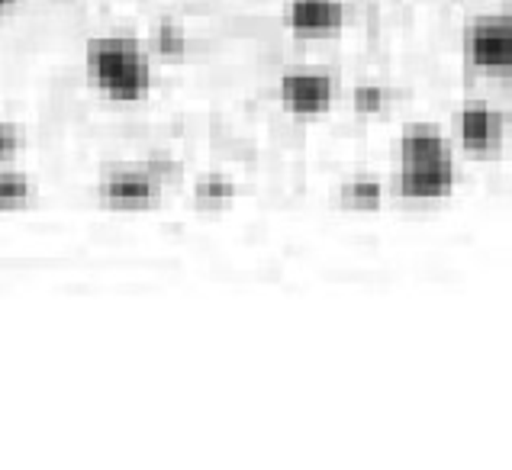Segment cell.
<instances>
[{
  "instance_id": "cell-12",
  "label": "cell",
  "mask_w": 512,
  "mask_h": 470,
  "mask_svg": "<svg viewBox=\"0 0 512 470\" xmlns=\"http://www.w3.org/2000/svg\"><path fill=\"white\" fill-rule=\"evenodd\" d=\"M351 100H355V110H361V113H380L387 107V91L377 84H361V87H355Z\"/></svg>"
},
{
  "instance_id": "cell-4",
  "label": "cell",
  "mask_w": 512,
  "mask_h": 470,
  "mask_svg": "<svg viewBox=\"0 0 512 470\" xmlns=\"http://www.w3.org/2000/svg\"><path fill=\"white\" fill-rule=\"evenodd\" d=\"M162 197V178L155 171H110L100 181V200L116 210H139Z\"/></svg>"
},
{
  "instance_id": "cell-9",
  "label": "cell",
  "mask_w": 512,
  "mask_h": 470,
  "mask_svg": "<svg viewBox=\"0 0 512 470\" xmlns=\"http://www.w3.org/2000/svg\"><path fill=\"white\" fill-rule=\"evenodd\" d=\"M232 197H236V187H232V181L219 178V174H210L194 187V200L203 203V207H223Z\"/></svg>"
},
{
  "instance_id": "cell-16",
  "label": "cell",
  "mask_w": 512,
  "mask_h": 470,
  "mask_svg": "<svg viewBox=\"0 0 512 470\" xmlns=\"http://www.w3.org/2000/svg\"><path fill=\"white\" fill-rule=\"evenodd\" d=\"M509 17H512V0H509Z\"/></svg>"
},
{
  "instance_id": "cell-1",
  "label": "cell",
  "mask_w": 512,
  "mask_h": 470,
  "mask_svg": "<svg viewBox=\"0 0 512 470\" xmlns=\"http://www.w3.org/2000/svg\"><path fill=\"white\" fill-rule=\"evenodd\" d=\"M400 194L409 200H442L455 187V158L442 129L413 123L400 139Z\"/></svg>"
},
{
  "instance_id": "cell-6",
  "label": "cell",
  "mask_w": 512,
  "mask_h": 470,
  "mask_svg": "<svg viewBox=\"0 0 512 470\" xmlns=\"http://www.w3.org/2000/svg\"><path fill=\"white\" fill-rule=\"evenodd\" d=\"M455 126H458V139L467 152L487 155L503 142V116L496 113L490 104H484V100H471V104H464L458 110Z\"/></svg>"
},
{
  "instance_id": "cell-11",
  "label": "cell",
  "mask_w": 512,
  "mask_h": 470,
  "mask_svg": "<svg viewBox=\"0 0 512 470\" xmlns=\"http://www.w3.org/2000/svg\"><path fill=\"white\" fill-rule=\"evenodd\" d=\"M29 197H33V184H29L26 174H17V171L0 174V203H4V207H23Z\"/></svg>"
},
{
  "instance_id": "cell-2",
  "label": "cell",
  "mask_w": 512,
  "mask_h": 470,
  "mask_svg": "<svg viewBox=\"0 0 512 470\" xmlns=\"http://www.w3.org/2000/svg\"><path fill=\"white\" fill-rule=\"evenodd\" d=\"M87 78L113 100H139L152 84L149 58L129 36H100L87 42Z\"/></svg>"
},
{
  "instance_id": "cell-5",
  "label": "cell",
  "mask_w": 512,
  "mask_h": 470,
  "mask_svg": "<svg viewBox=\"0 0 512 470\" xmlns=\"http://www.w3.org/2000/svg\"><path fill=\"white\" fill-rule=\"evenodd\" d=\"M335 97V78L323 75V71H287L281 78V100L290 113L313 116L323 113Z\"/></svg>"
},
{
  "instance_id": "cell-3",
  "label": "cell",
  "mask_w": 512,
  "mask_h": 470,
  "mask_svg": "<svg viewBox=\"0 0 512 470\" xmlns=\"http://www.w3.org/2000/svg\"><path fill=\"white\" fill-rule=\"evenodd\" d=\"M464 55L480 71H512V17H480L464 33Z\"/></svg>"
},
{
  "instance_id": "cell-10",
  "label": "cell",
  "mask_w": 512,
  "mask_h": 470,
  "mask_svg": "<svg viewBox=\"0 0 512 470\" xmlns=\"http://www.w3.org/2000/svg\"><path fill=\"white\" fill-rule=\"evenodd\" d=\"M152 42H155V49L162 52V55H184L187 49V33H184V26L181 23H174V20H162L155 26V33H152Z\"/></svg>"
},
{
  "instance_id": "cell-15",
  "label": "cell",
  "mask_w": 512,
  "mask_h": 470,
  "mask_svg": "<svg viewBox=\"0 0 512 470\" xmlns=\"http://www.w3.org/2000/svg\"><path fill=\"white\" fill-rule=\"evenodd\" d=\"M509 126H512V104H509Z\"/></svg>"
},
{
  "instance_id": "cell-14",
  "label": "cell",
  "mask_w": 512,
  "mask_h": 470,
  "mask_svg": "<svg viewBox=\"0 0 512 470\" xmlns=\"http://www.w3.org/2000/svg\"><path fill=\"white\" fill-rule=\"evenodd\" d=\"M13 145H17V126H13V123H4V126H0V152L10 155V152H13Z\"/></svg>"
},
{
  "instance_id": "cell-7",
  "label": "cell",
  "mask_w": 512,
  "mask_h": 470,
  "mask_svg": "<svg viewBox=\"0 0 512 470\" xmlns=\"http://www.w3.org/2000/svg\"><path fill=\"white\" fill-rule=\"evenodd\" d=\"M284 23L297 36H335L345 26L342 0H287Z\"/></svg>"
},
{
  "instance_id": "cell-8",
  "label": "cell",
  "mask_w": 512,
  "mask_h": 470,
  "mask_svg": "<svg viewBox=\"0 0 512 470\" xmlns=\"http://www.w3.org/2000/svg\"><path fill=\"white\" fill-rule=\"evenodd\" d=\"M380 197H384V187H380V181H374V178H351L339 187V200L345 207L371 210L380 203Z\"/></svg>"
},
{
  "instance_id": "cell-13",
  "label": "cell",
  "mask_w": 512,
  "mask_h": 470,
  "mask_svg": "<svg viewBox=\"0 0 512 470\" xmlns=\"http://www.w3.org/2000/svg\"><path fill=\"white\" fill-rule=\"evenodd\" d=\"M149 171H155L158 174V178H168V174L174 171V161H171V155H152L149 158Z\"/></svg>"
}]
</instances>
